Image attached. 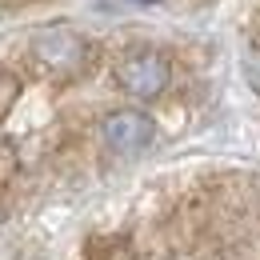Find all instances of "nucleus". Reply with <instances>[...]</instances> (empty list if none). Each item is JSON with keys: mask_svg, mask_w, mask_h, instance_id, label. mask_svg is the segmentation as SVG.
I'll list each match as a JSON object with an SVG mask.
<instances>
[{"mask_svg": "<svg viewBox=\"0 0 260 260\" xmlns=\"http://www.w3.org/2000/svg\"><path fill=\"white\" fill-rule=\"evenodd\" d=\"M84 52H88L84 36L76 32V28H68V24H48V28H40V32L32 36V56L44 68H52V72L80 68Z\"/></svg>", "mask_w": 260, "mask_h": 260, "instance_id": "nucleus-1", "label": "nucleus"}, {"mask_svg": "<svg viewBox=\"0 0 260 260\" xmlns=\"http://www.w3.org/2000/svg\"><path fill=\"white\" fill-rule=\"evenodd\" d=\"M116 80H120V88H124L128 96L152 100L168 88L172 72H168V64H164L156 52H132V56H124V60L116 64Z\"/></svg>", "mask_w": 260, "mask_h": 260, "instance_id": "nucleus-2", "label": "nucleus"}, {"mask_svg": "<svg viewBox=\"0 0 260 260\" xmlns=\"http://www.w3.org/2000/svg\"><path fill=\"white\" fill-rule=\"evenodd\" d=\"M100 132H104L108 148H116V152H140L152 140V120L144 112H112Z\"/></svg>", "mask_w": 260, "mask_h": 260, "instance_id": "nucleus-3", "label": "nucleus"}, {"mask_svg": "<svg viewBox=\"0 0 260 260\" xmlns=\"http://www.w3.org/2000/svg\"><path fill=\"white\" fill-rule=\"evenodd\" d=\"M244 76H248V84L260 92V36L252 40V48L244 52Z\"/></svg>", "mask_w": 260, "mask_h": 260, "instance_id": "nucleus-4", "label": "nucleus"}, {"mask_svg": "<svg viewBox=\"0 0 260 260\" xmlns=\"http://www.w3.org/2000/svg\"><path fill=\"white\" fill-rule=\"evenodd\" d=\"M136 4H156V0H136Z\"/></svg>", "mask_w": 260, "mask_h": 260, "instance_id": "nucleus-5", "label": "nucleus"}]
</instances>
